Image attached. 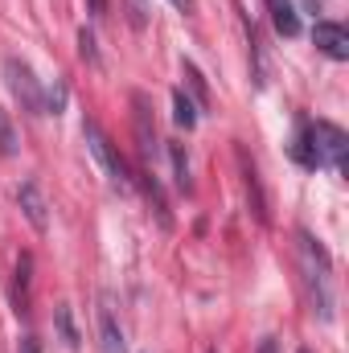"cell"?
<instances>
[{
  "instance_id": "cell-11",
  "label": "cell",
  "mask_w": 349,
  "mask_h": 353,
  "mask_svg": "<svg viewBox=\"0 0 349 353\" xmlns=\"http://www.w3.org/2000/svg\"><path fill=\"white\" fill-rule=\"evenodd\" d=\"M267 12H271V25L279 37H296L300 33V12L292 0H267Z\"/></svg>"
},
{
  "instance_id": "cell-15",
  "label": "cell",
  "mask_w": 349,
  "mask_h": 353,
  "mask_svg": "<svg viewBox=\"0 0 349 353\" xmlns=\"http://www.w3.org/2000/svg\"><path fill=\"white\" fill-rule=\"evenodd\" d=\"M17 148H21V136L12 128V115L0 107V157H17Z\"/></svg>"
},
{
  "instance_id": "cell-3",
  "label": "cell",
  "mask_w": 349,
  "mask_h": 353,
  "mask_svg": "<svg viewBox=\"0 0 349 353\" xmlns=\"http://www.w3.org/2000/svg\"><path fill=\"white\" fill-rule=\"evenodd\" d=\"M83 140H87V148L94 152V161L103 165V173L111 176V185H115L119 193H128V189H132V169H128V161L111 148L107 132H103L94 119H83Z\"/></svg>"
},
{
  "instance_id": "cell-2",
  "label": "cell",
  "mask_w": 349,
  "mask_h": 353,
  "mask_svg": "<svg viewBox=\"0 0 349 353\" xmlns=\"http://www.w3.org/2000/svg\"><path fill=\"white\" fill-rule=\"evenodd\" d=\"M4 83H8L12 99L21 103L25 115H46V87H41V79L33 74V66L25 58H17V54L4 58Z\"/></svg>"
},
{
  "instance_id": "cell-9",
  "label": "cell",
  "mask_w": 349,
  "mask_h": 353,
  "mask_svg": "<svg viewBox=\"0 0 349 353\" xmlns=\"http://www.w3.org/2000/svg\"><path fill=\"white\" fill-rule=\"evenodd\" d=\"M29 283H33V255L21 251L17 279H12V308H17V316H29Z\"/></svg>"
},
{
  "instance_id": "cell-23",
  "label": "cell",
  "mask_w": 349,
  "mask_h": 353,
  "mask_svg": "<svg viewBox=\"0 0 349 353\" xmlns=\"http://www.w3.org/2000/svg\"><path fill=\"white\" fill-rule=\"evenodd\" d=\"M173 8H181V12H193V0H169Z\"/></svg>"
},
{
  "instance_id": "cell-25",
  "label": "cell",
  "mask_w": 349,
  "mask_h": 353,
  "mask_svg": "<svg viewBox=\"0 0 349 353\" xmlns=\"http://www.w3.org/2000/svg\"><path fill=\"white\" fill-rule=\"evenodd\" d=\"M300 353H312V350H300Z\"/></svg>"
},
{
  "instance_id": "cell-19",
  "label": "cell",
  "mask_w": 349,
  "mask_h": 353,
  "mask_svg": "<svg viewBox=\"0 0 349 353\" xmlns=\"http://www.w3.org/2000/svg\"><path fill=\"white\" fill-rule=\"evenodd\" d=\"M128 21H132V29H144L148 25V0H128Z\"/></svg>"
},
{
  "instance_id": "cell-13",
  "label": "cell",
  "mask_w": 349,
  "mask_h": 353,
  "mask_svg": "<svg viewBox=\"0 0 349 353\" xmlns=\"http://www.w3.org/2000/svg\"><path fill=\"white\" fill-rule=\"evenodd\" d=\"M173 119H177V128H185V132L197 128V103L185 90H173Z\"/></svg>"
},
{
  "instance_id": "cell-14",
  "label": "cell",
  "mask_w": 349,
  "mask_h": 353,
  "mask_svg": "<svg viewBox=\"0 0 349 353\" xmlns=\"http://www.w3.org/2000/svg\"><path fill=\"white\" fill-rule=\"evenodd\" d=\"M169 161H173V176H177V189L189 193L193 181H189V157H185V144H169Z\"/></svg>"
},
{
  "instance_id": "cell-12",
  "label": "cell",
  "mask_w": 349,
  "mask_h": 353,
  "mask_svg": "<svg viewBox=\"0 0 349 353\" xmlns=\"http://www.w3.org/2000/svg\"><path fill=\"white\" fill-rule=\"evenodd\" d=\"M54 329H58V337L66 341V350H79V345H83V337H79V329H74L70 304H58V308H54Z\"/></svg>"
},
{
  "instance_id": "cell-22",
  "label": "cell",
  "mask_w": 349,
  "mask_h": 353,
  "mask_svg": "<svg viewBox=\"0 0 349 353\" xmlns=\"http://www.w3.org/2000/svg\"><path fill=\"white\" fill-rule=\"evenodd\" d=\"M90 4V17H107V0H87Z\"/></svg>"
},
{
  "instance_id": "cell-16",
  "label": "cell",
  "mask_w": 349,
  "mask_h": 353,
  "mask_svg": "<svg viewBox=\"0 0 349 353\" xmlns=\"http://www.w3.org/2000/svg\"><path fill=\"white\" fill-rule=\"evenodd\" d=\"M181 70H185V83H189V90H193L197 107H206V103H210V90H206V79H201V70H197L193 62H181Z\"/></svg>"
},
{
  "instance_id": "cell-4",
  "label": "cell",
  "mask_w": 349,
  "mask_h": 353,
  "mask_svg": "<svg viewBox=\"0 0 349 353\" xmlns=\"http://www.w3.org/2000/svg\"><path fill=\"white\" fill-rule=\"evenodd\" d=\"M312 140H317V157H321V169H337L346 176L349 173V136L329 123V119H317L312 123Z\"/></svg>"
},
{
  "instance_id": "cell-20",
  "label": "cell",
  "mask_w": 349,
  "mask_h": 353,
  "mask_svg": "<svg viewBox=\"0 0 349 353\" xmlns=\"http://www.w3.org/2000/svg\"><path fill=\"white\" fill-rule=\"evenodd\" d=\"M255 353H279V341H275V337H263Z\"/></svg>"
},
{
  "instance_id": "cell-10",
  "label": "cell",
  "mask_w": 349,
  "mask_h": 353,
  "mask_svg": "<svg viewBox=\"0 0 349 353\" xmlns=\"http://www.w3.org/2000/svg\"><path fill=\"white\" fill-rule=\"evenodd\" d=\"M99 341H103V353H128V341H123V329L115 325V312L103 296V308H99Z\"/></svg>"
},
{
  "instance_id": "cell-24",
  "label": "cell",
  "mask_w": 349,
  "mask_h": 353,
  "mask_svg": "<svg viewBox=\"0 0 349 353\" xmlns=\"http://www.w3.org/2000/svg\"><path fill=\"white\" fill-rule=\"evenodd\" d=\"M304 4H308L312 12H321V4H325V0H304Z\"/></svg>"
},
{
  "instance_id": "cell-18",
  "label": "cell",
  "mask_w": 349,
  "mask_h": 353,
  "mask_svg": "<svg viewBox=\"0 0 349 353\" xmlns=\"http://www.w3.org/2000/svg\"><path fill=\"white\" fill-rule=\"evenodd\" d=\"M79 54H83L87 66H99V46H94V33H90L87 25L79 29Z\"/></svg>"
},
{
  "instance_id": "cell-21",
  "label": "cell",
  "mask_w": 349,
  "mask_h": 353,
  "mask_svg": "<svg viewBox=\"0 0 349 353\" xmlns=\"http://www.w3.org/2000/svg\"><path fill=\"white\" fill-rule=\"evenodd\" d=\"M21 353H41V341H37V337H25V341H21Z\"/></svg>"
},
{
  "instance_id": "cell-1",
  "label": "cell",
  "mask_w": 349,
  "mask_h": 353,
  "mask_svg": "<svg viewBox=\"0 0 349 353\" xmlns=\"http://www.w3.org/2000/svg\"><path fill=\"white\" fill-rule=\"evenodd\" d=\"M300 259H304V279H308V292H312V312L329 325L333 321V263H329V251L308 234L300 230Z\"/></svg>"
},
{
  "instance_id": "cell-5",
  "label": "cell",
  "mask_w": 349,
  "mask_h": 353,
  "mask_svg": "<svg viewBox=\"0 0 349 353\" xmlns=\"http://www.w3.org/2000/svg\"><path fill=\"white\" fill-rule=\"evenodd\" d=\"M132 107H136V140H140V157H144V165L152 169L157 157H161V144H157V123H152L148 99L136 90V94H132Z\"/></svg>"
},
{
  "instance_id": "cell-26",
  "label": "cell",
  "mask_w": 349,
  "mask_h": 353,
  "mask_svg": "<svg viewBox=\"0 0 349 353\" xmlns=\"http://www.w3.org/2000/svg\"><path fill=\"white\" fill-rule=\"evenodd\" d=\"M210 353H218V350H210Z\"/></svg>"
},
{
  "instance_id": "cell-8",
  "label": "cell",
  "mask_w": 349,
  "mask_h": 353,
  "mask_svg": "<svg viewBox=\"0 0 349 353\" xmlns=\"http://www.w3.org/2000/svg\"><path fill=\"white\" fill-rule=\"evenodd\" d=\"M288 157H292L300 169H321L317 140H312V119H300V123H296V136H292V144H288Z\"/></svg>"
},
{
  "instance_id": "cell-7",
  "label": "cell",
  "mask_w": 349,
  "mask_h": 353,
  "mask_svg": "<svg viewBox=\"0 0 349 353\" xmlns=\"http://www.w3.org/2000/svg\"><path fill=\"white\" fill-rule=\"evenodd\" d=\"M17 205H21V214L29 218V226L37 230V234H46L50 230V205H46V197H41V185L29 176V181H21V189H17Z\"/></svg>"
},
{
  "instance_id": "cell-17",
  "label": "cell",
  "mask_w": 349,
  "mask_h": 353,
  "mask_svg": "<svg viewBox=\"0 0 349 353\" xmlns=\"http://www.w3.org/2000/svg\"><path fill=\"white\" fill-rule=\"evenodd\" d=\"M66 99H70V90H66V83L58 79L54 87L46 90V111H54V115H62V111H66Z\"/></svg>"
},
{
  "instance_id": "cell-6",
  "label": "cell",
  "mask_w": 349,
  "mask_h": 353,
  "mask_svg": "<svg viewBox=\"0 0 349 353\" xmlns=\"http://www.w3.org/2000/svg\"><path fill=\"white\" fill-rule=\"evenodd\" d=\"M312 46H317L325 58L346 62L349 58V29L337 25V21H317V25H312Z\"/></svg>"
}]
</instances>
